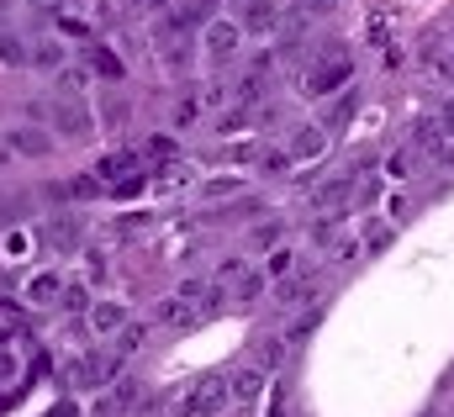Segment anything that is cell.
I'll return each mask as SVG.
<instances>
[{
  "instance_id": "6da1fadb",
  "label": "cell",
  "mask_w": 454,
  "mask_h": 417,
  "mask_svg": "<svg viewBox=\"0 0 454 417\" xmlns=\"http://www.w3.org/2000/svg\"><path fill=\"white\" fill-rule=\"evenodd\" d=\"M37 116L48 122V132L53 138H64V143H80V138H90L96 132V111L80 101V96H53L48 106H37Z\"/></svg>"
},
{
  "instance_id": "7a4b0ae2",
  "label": "cell",
  "mask_w": 454,
  "mask_h": 417,
  "mask_svg": "<svg viewBox=\"0 0 454 417\" xmlns=\"http://www.w3.org/2000/svg\"><path fill=\"white\" fill-rule=\"evenodd\" d=\"M348 85H354V59H348L343 48H328L323 64L307 69V85H301V90H307L312 101H328V96H339V90H348Z\"/></svg>"
},
{
  "instance_id": "3957f363",
  "label": "cell",
  "mask_w": 454,
  "mask_h": 417,
  "mask_svg": "<svg viewBox=\"0 0 454 417\" xmlns=\"http://www.w3.org/2000/svg\"><path fill=\"white\" fill-rule=\"evenodd\" d=\"M227 402H232V386L217 381V375H207V381H196V386L169 407V417H217Z\"/></svg>"
},
{
  "instance_id": "277c9868",
  "label": "cell",
  "mask_w": 454,
  "mask_h": 417,
  "mask_svg": "<svg viewBox=\"0 0 454 417\" xmlns=\"http://www.w3.org/2000/svg\"><path fill=\"white\" fill-rule=\"evenodd\" d=\"M0 143H5L16 159H48L59 138H53L48 127H32V122H21V127H5V132H0Z\"/></svg>"
},
{
  "instance_id": "5b68a950",
  "label": "cell",
  "mask_w": 454,
  "mask_h": 417,
  "mask_svg": "<svg viewBox=\"0 0 454 417\" xmlns=\"http://www.w3.org/2000/svg\"><path fill=\"white\" fill-rule=\"evenodd\" d=\"M412 143H418L423 159H434V164H454V132L439 122V116H423V122L412 127Z\"/></svg>"
},
{
  "instance_id": "8992f818",
  "label": "cell",
  "mask_w": 454,
  "mask_h": 417,
  "mask_svg": "<svg viewBox=\"0 0 454 417\" xmlns=\"http://www.w3.org/2000/svg\"><path fill=\"white\" fill-rule=\"evenodd\" d=\"M238 27H243L248 37H270V32H280V27H286V11H280L275 0H243Z\"/></svg>"
},
{
  "instance_id": "52a82bcc",
  "label": "cell",
  "mask_w": 454,
  "mask_h": 417,
  "mask_svg": "<svg viewBox=\"0 0 454 417\" xmlns=\"http://www.w3.org/2000/svg\"><path fill=\"white\" fill-rule=\"evenodd\" d=\"M238 43H243V27H238V21H223V16H212V21L201 27V48H207L217 64H227V59L238 53Z\"/></svg>"
},
{
  "instance_id": "ba28073f",
  "label": "cell",
  "mask_w": 454,
  "mask_h": 417,
  "mask_svg": "<svg viewBox=\"0 0 454 417\" xmlns=\"http://www.w3.org/2000/svg\"><path fill=\"white\" fill-rule=\"evenodd\" d=\"M148 164H143V153H127V148H116V153H106L101 164H96V180L112 191V185H121V180H132V175H143Z\"/></svg>"
},
{
  "instance_id": "9c48e42d",
  "label": "cell",
  "mask_w": 454,
  "mask_h": 417,
  "mask_svg": "<svg viewBox=\"0 0 454 417\" xmlns=\"http://www.w3.org/2000/svg\"><path fill=\"white\" fill-rule=\"evenodd\" d=\"M286 153H291L296 164H307V159H323V153H328V127H323V122H312V127H296V132H291V143H286Z\"/></svg>"
},
{
  "instance_id": "30bf717a",
  "label": "cell",
  "mask_w": 454,
  "mask_h": 417,
  "mask_svg": "<svg viewBox=\"0 0 454 417\" xmlns=\"http://www.w3.org/2000/svg\"><path fill=\"white\" fill-rule=\"evenodd\" d=\"M132 407H137V381H112V391L96 402L90 417H132Z\"/></svg>"
},
{
  "instance_id": "8fae6325",
  "label": "cell",
  "mask_w": 454,
  "mask_h": 417,
  "mask_svg": "<svg viewBox=\"0 0 454 417\" xmlns=\"http://www.w3.org/2000/svg\"><path fill=\"white\" fill-rule=\"evenodd\" d=\"M21 296H27V307H53V302L64 296V275H59V270H37Z\"/></svg>"
},
{
  "instance_id": "7c38bea8",
  "label": "cell",
  "mask_w": 454,
  "mask_h": 417,
  "mask_svg": "<svg viewBox=\"0 0 454 417\" xmlns=\"http://www.w3.org/2000/svg\"><path fill=\"white\" fill-rule=\"evenodd\" d=\"M312 296H317V280H312V275H286V280L275 286V307H286V312L307 307Z\"/></svg>"
},
{
  "instance_id": "4fadbf2b",
  "label": "cell",
  "mask_w": 454,
  "mask_h": 417,
  "mask_svg": "<svg viewBox=\"0 0 454 417\" xmlns=\"http://www.w3.org/2000/svg\"><path fill=\"white\" fill-rule=\"evenodd\" d=\"M85 69H90V75H96V80H121V75H127V64H121V59H116L112 48H106V43H90V48H85Z\"/></svg>"
},
{
  "instance_id": "5bb4252c",
  "label": "cell",
  "mask_w": 454,
  "mask_h": 417,
  "mask_svg": "<svg viewBox=\"0 0 454 417\" xmlns=\"http://www.w3.org/2000/svg\"><path fill=\"white\" fill-rule=\"evenodd\" d=\"M90 327H96V333H101V338H112V333H121V327H127V307H121V302H90Z\"/></svg>"
},
{
  "instance_id": "9a60e30c",
  "label": "cell",
  "mask_w": 454,
  "mask_h": 417,
  "mask_svg": "<svg viewBox=\"0 0 454 417\" xmlns=\"http://www.w3.org/2000/svg\"><path fill=\"white\" fill-rule=\"evenodd\" d=\"M53 196H59V201H96V196H106V185H101L96 169H90V175H74V180L53 185Z\"/></svg>"
},
{
  "instance_id": "2e32d148",
  "label": "cell",
  "mask_w": 454,
  "mask_h": 417,
  "mask_svg": "<svg viewBox=\"0 0 454 417\" xmlns=\"http://www.w3.org/2000/svg\"><path fill=\"white\" fill-rule=\"evenodd\" d=\"M227 386H232V402H238V407H254V402H259V391H264V370H259V365H248V370H238Z\"/></svg>"
},
{
  "instance_id": "e0dca14e",
  "label": "cell",
  "mask_w": 454,
  "mask_h": 417,
  "mask_svg": "<svg viewBox=\"0 0 454 417\" xmlns=\"http://www.w3.org/2000/svg\"><path fill=\"white\" fill-rule=\"evenodd\" d=\"M0 64H11V69H32V43H27L21 32H11V27H0Z\"/></svg>"
},
{
  "instance_id": "ac0fdd59",
  "label": "cell",
  "mask_w": 454,
  "mask_h": 417,
  "mask_svg": "<svg viewBox=\"0 0 454 417\" xmlns=\"http://www.w3.org/2000/svg\"><path fill=\"white\" fill-rule=\"evenodd\" d=\"M348 201H354V180H348V175L328 180L323 191H312V207L317 211H339V207H348Z\"/></svg>"
},
{
  "instance_id": "d6986e66",
  "label": "cell",
  "mask_w": 454,
  "mask_h": 417,
  "mask_svg": "<svg viewBox=\"0 0 454 417\" xmlns=\"http://www.w3.org/2000/svg\"><path fill=\"white\" fill-rule=\"evenodd\" d=\"M43 243H53L59 254H69V248L80 243V227H74V216H48V222H43Z\"/></svg>"
},
{
  "instance_id": "ffe728a7",
  "label": "cell",
  "mask_w": 454,
  "mask_h": 417,
  "mask_svg": "<svg viewBox=\"0 0 454 417\" xmlns=\"http://www.w3.org/2000/svg\"><path fill=\"white\" fill-rule=\"evenodd\" d=\"M64 64H69V53H64L59 37H37V43H32V69H53V75H59Z\"/></svg>"
},
{
  "instance_id": "44dd1931",
  "label": "cell",
  "mask_w": 454,
  "mask_h": 417,
  "mask_svg": "<svg viewBox=\"0 0 454 417\" xmlns=\"http://www.w3.org/2000/svg\"><path fill=\"white\" fill-rule=\"evenodd\" d=\"M354 111H359V90L348 85V90H339V96H333V106H328V116H323V127L333 132V127H343V122H348Z\"/></svg>"
},
{
  "instance_id": "7402d4cb",
  "label": "cell",
  "mask_w": 454,
  "mask_h": 417,
  "mask_svg": "<svg viewBox=\"0 0 454 417\" xmlns=\"http://www.w3.org/2000/svg\"><path fill=\"white\" fill-rule=\"evenodd\" d=\"M270 291V275H254V270H243L238 280H232V302H259Z\"/></svg>"
},
{
  "instance_id": "603a6c76",
  "label": "cell",
  "mask_w": 454,
  "mask_h": 417,
  "mask_svg": "<svg viewBox=\"0 0 454 417\" xmlns=\"http://www.w3.org/2000/svg\"><path fill=\"white\" fill-rule=\"evenodd\" d=\"M169 5H175V16H180L185 27H196V21L207 27V21H212V11H217V0H169Z\"/></svg>"
},
{
  "instance_id": "cb8c5ba5",
  "label": "cell",
  "mask_w": 454,
  "mask_h": 417,
  "mask_svg": "<svg viewBox=\"0 0 454 417\" xmlns=\"http://www.w3.org/2000/svg\"><path fill=\"white\" fill-rule=\"evenodd\" d=\"M423 59H428V69H434L444 85H454V48H444V43H428V53H423Z\"/></svg>"
},
{
  "instance_id": "d4e9b609",
  "label": "cell",
  "mask_w": 454,
  "mask_h": 417,
  "mask_svg": "<svg viewBox=\"0 0 454 417\" xmlns=\"http://www.w3.org/2000/svg\"><path fill=\"white\" fill-rule=\"evenodd\" d=\"M280 238H286V222H275V216H270V222H259V227L248 232V243H254V248H280Z\"/></svg>"
},
{
  "instance_id": "484cf974",
  "label": "cell",
  "mask_w": 454,
  "mask_h": 417,
  "mask_svg": "<svg viewBox=\"0 0 454 417\" xmlns=\"http://www.w3.org/2000/svg\"><path fill=\"white\" fill-rule=\"evenodd\" d=\"M386 175H391V180H412V175H418V159H412V148H396V153L386 159Z\"/></svg>"
},
{
  "instance_id": "4316f807",
  "label": "cell",
  "mask_w": 454,
  "mask_h": 417,
  "mask_svg": "<svg viewBox=\"0 0 454 417\" xmlns=\"http://www.w3.org/2000/svg\"><path fill=\"white\" fill-rule=\"evenodd\" d=\"M333 11V0H291V16L296 21H323Z\"/></svg>"
},
{
  "instance_id": "83f0119b",
  "label": "cell",
  "mask_w": 454,
  "mask_h": 417,
  "mask_svg": "<svg viewBox=\"0 0 454 417\" xmlns=\"http://www.w3.org/2000/svg\"><path fill=\"white\" fill-rule=\"evenodd\" d=\"M291 270H296V254H291V248H275V254H270V264H264V275H270V280H286Z\"/></svg>"
},
{
  "instance_id": "f1b7e54d",
  "label": "cell",
  "mask_w": 454,
  "mask_h": 417,
  "mask_svg": "<svg viewBox=\"0 0 454 417\" xmlns=\"http://www.w3.org/2000/svg\"><path fill=\"white\" fill-rule=\"evenodd\" d=\"M291 164H296V159H291V153H286V148H270V153H264V159H259V169H264V175H286V169H291Z\"/></svg>"
},
{
  "instance_id": "f546056e",
  "label": "cell",
  "mask_w": 454,
  "mask_h": 417,
  "mask_svg": "<svg viewBox=\"0 0 454 417\" xmlns=\"http://www.w3.org/2000/svg\"><path fill=\"white\" fill-rule=\"evenodd\" d=\"M59 302H64V312H90V291L85 286H64Z\"/></svg>"
},
{
  "instance_id": "4dcf8cb0",
  "label": "cell",
  "mask_w": 454,
  "mask_h": 417,
  "mask_svg": "<svg viewBox=\"0 0 454 417\" xmlns=\"http://www.w3.org/2000/svg\"><path fill=\"white\" fill-rule=\"evenodd\" d=\"M132 417H169V402L153 391V397H137V407H132Z\"/></svg>"
},
{
  "instance_id": "1f68e13d",
  "label": "cell",
  "mask_w": 454,
  "mask_h": 417,
  "mask_svg": "<svg viewBox=\"0 0 454 417\" xmlns=\"http://www.w3.org/2000/svg\"><path fill=\"white\" fill-rule=\"evenodd\" d=\"M280 359H286V338H264V343H259V365H270V370H275Z\"/></svg>"
},
{
  "instance_id": "d6a6232c",
  "label": "cell",
  "mask_w": 454,
  "mask_h": 417,
  "mask_svg": "<svg viewBox=\"0 0 454 417\" xmlns=\"http://www.w3.org/2000/svg\"><path fill=\"white\" fill-rule=\"evenodd\" d=\"M137 343H143V327H137V322H127V327L116 333V354H132Z\"/></svg>"
},
{
  "instance_id": "836d02e7",
  "label": "cell",
  "mask_w": 454,
  "mask_h": 417,
  "mask_svg": "<svg viewBox=\"0 0 454 417\" xmlns=\"http://www.w3.org/2000/svg\"><path fill=\"white\" fill-rule=\"evenodd\" d=\"M143 185H148V169H143V175H132V180H121V185H112L106 196H116V201H127V196H137Z\"/></svg>"
},
{
  "instance_id": "e575fe53",
  "label": "cell",
  "mask_w": 454,
  "mask_h": 417,
  "mask_svg": "<svg viewBox=\"0 0 454 417\" xmlns=\"http://www.w3.org/2000/svg\"><path fill=\"white\" fill-rule=\"evenodd\" d=\"M143 153H148V159H164V164H169V159H175V138H148V148H143Z\"/></svg>"
},
{
  "instance_id": "d590c367",
  "label": "cell",
  "mask_w": 454,
  "mask_h": 417,
  "mask_svg": "<svg viewBox=\"0 0 454 417\" xmlns=\"http://www.w3.org/2000/svg\"><path fill=\"white\" fill-rule=\"evenodd\" d=\"M196 116H201V106L196 101H175V127H191Z\"/></svg>"
},
{
  "instance_id": "8d00e7d4",
  "label": "cell",
  "mask_w": 454,
  "mask_h": 417,
  "mask_svg": "<svg viewBox=\"0 0 454 417\" xmlns=\"http://www.w3.org/2000/svg\"><path fill=\"white\" fill-rule=\"evenodd\" d=\"M243 270H248L243 259H223V264H217V280H223V286H232V280H238Z\"/></svg>"
},
{
  "instance_id": "74e56055",
  "label": "cell",
  "mask_w": 454,
  "mask_h": 417,
  "mask_svg": "<svg viewBox=\"0 0 454 417\" xmlns=\"http://www.w3.org/2000/svg\"><path fill=\"white\" fill-rule=\"evenodd\" d=\"M312 322H317V317H296V322H291V333H286V343H301V338L312 333Z\"/></svg>"
},
{
  "instance_id": "f35d334b",
  "label": "cell",
  "mask_w": 454,
  "mask_h": 417,
  "mask_svg": "<svg viewBox=\"0 0 454 417\" xmlns=\"http://www.w3.org/2000/svg\"><path fill=\"white\" fill-rule=\"evenodd\" d=\"M207 196H238V180L227 175V180H207Z\"/></svg>"
},
{
  "instance_id": "ab89813d",
  "label": "cell",
  "mask_w": 454,
  "mask_h": 417,
  "mask_svg": "<svg viewBox=\"0 0 454 417\" xmlns=\"http://www.w3.org/2000/svg\"><path fill=\"white\" fill-rule=\"evenodd\" d=\"M32 11H37V16H48V21H53V16H64V0H32Z\"/></svg>"
},
{
  "instance_id": "60d3db41",
  "label": "cell",
  "mask_w": 454,
  "mask_h": 417,
  "mask_svg": "<svg viewBox=\"0 0 454 417\" xmlns=\"http://www.w3.org/2000/svg\"><path fill=\"white\" fill-rule=\"evenodd\" d=\"M364 243H370V248H386V243H391V227H370Z\"/></svg>"
},
{
  "instance_id": "b9f144b4",
  "label": "cell",
  "mask_w": 454,
  "mask_h": 417,
  "mask_svg": "<svg viewBox=\"0 0 454 417\" xmlns=\"http://www.w3.org/2000/svg\"><path fill=\"white\" fill-rule=\"evenodd\" d=\"M5 254H11V259H21V254H27V238H21V232H11V238H5Z\"/></svg>"
},
{
  "instance_id": "7bdbcfd3",
  "label": "cell",
  "mask_w": 454,
  "mask_h": 417,
  "mask_svg": "<svg viewBox=\"0 0 454 417\" xmlns=\"http://www.w3.org/2000/svg\"><path fill=\"white\" fill-rule=\"evenodd\" d=\"M0 381H16V354L0 349Z\"/></svg>"
},
{
  "instance_id": "ee69618b",
  "label": "cell",
  "mask_w": 454,
  "mask_h": 417,
  "mask_svg": "<svg viewBox=\"0 0 454 417\" xmlns=\"http://www.w3.org/2000/svg\"><path fill=\"white\" fill-rule=\"evenodd\" d=\"M434 43H444V48H454V16L444 21V27H439V37H434Z\"/></svg>"
},
{
  "instance_id": "f6af8a7d",
  "label": "cell",
  "mask_w": 454,
  "mask_h": 417,
  "mask_svg": "<svg viewBox=\"0 0 454 417\" xmlns=\"http://www.w3.org/2000/svg\"><path fill=\"white\" fill-rule=\"evenodd\" d=\"M439 122H444V127H450V132H454V96H450V101H444V106H439Z\"/></svg>"
},
{
  "instance_id": "bcb514c9",
  "label": "cell",
  "mask_w": 454,
  "mask_h": 417,
  "mask_svg": "<svg viewBox=\"0 0 454 417\" xmlns=\"http://www.w3.org/2000/svg\"><path fill=\"white\" fill-rule=\"evenodd\" d=\"M270 417H286V391H275V402H270Z\"/></svg>"
},
{
  "instance_id": "7dc6e473",
  "label": "cell",
  "mask_w": 454,
  "mask_h": 417,
  "mask_svg": "<svg viewBox=\"0 0 454 417\" xmlns=\"http://www.w3.org/2000/svg\"><path fill=\"white\" fill-rule=\"evenodd\" d=\"M11 11H16V5H11V0H0V27L11 21Z\"/></svg>"
},
{
  "instance_id": "c3c4849f",
  "label": "cell",
  "mask_w": 454,
  "mask_h": 417,
  "mask_svg": "<svg viewBox=\"0 0 454 417\" xmlns=\"http://www.w3.org/2000/svg\"><path fill=\"white\" fill-rule=\"evenodd\" d=\"M11 159H16V153H11V148H5V143H0V169H5V164H11Z\"/></svg>"
},
{
  "instance_id": "681fc988",
  "label": "cell",
  "mask_w": 454,
  "mask_h": 417,
  "mask_svg": "<svg viewBox=\"0 0 454 417\" xmlns=\"http://www.w3.org/2000/svg\"><path fill=\"white\" fill-rule=\"evenodd\" d=\"M132 5H137V0H132Z\"/></svg>"
}]
</instances>
